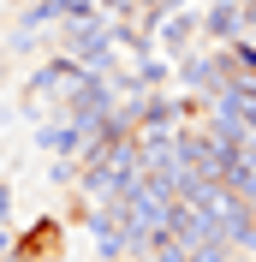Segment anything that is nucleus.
Returning a JSON list of instances; mask_svg holds the SVG:
<instances>
[{
    "mask_svg": "<svg viewBox=\"0 0 256 262\" xmlns=\"http://www.w3.org/2000/svg\"><path fill=\"white\" fill-rule=\"evenodd\" d=\"M239 24H244L239 0H208L203 6V42H239Z\"/></svg>",
    "mask_w": 256,
    "mask_h": 262,
    "instance_id": "obj_4",
    "label": "nucleus"
},
{
    "mask_svg": "<svg viewBox=\"0 0 256 262\" xmlns=\"http://www.w3.org/2000/svg\"><path fill=\"white\" fill-rule=\"evenodd\" d=\"M197 36H203V6H173V12L155 18V42L167 54H185Z\"/></svg>",
    "mask_w": 256,
    "mask_h": 262,
    "instance_id": "obj_3",
    "label": "nucleus"
},
{
    "mask_svg": "<svg viewBox=\"0 0 256 262\" xmlns=\"http://www.w3.org/2000/svg\"><path fill=\"white\" fill-rule=\"evenodd\" d=\"M6 221H12V191L0 185V227H6Z\"/></svg>",
    "mask_w": 256,
    "mask_h": 262,
    "instance_id": "obj_5",
    "label": "nucleus"
},
{
    "mask_svg": "<svg viewBox=\"0 0 256 262\" xmlns=\"http://www.w3.org/2000/svg\"><path fill=\"white\" fill-rule=\"evenodd\" d=\"M60 256H66V227L60 221H36L30 232H18L6 262H60Z\"/></svg>",
    "mask_w": 256,
    "mask_h": 262,
    "instance_id": "obj_1",
    "label": "nucleus"
},
{
    "mask_svg": "<svg viewBox=\"0 0 256 262\" xmlns=\"http://www.w3.org/2000/svg\"><path fill=\"white\" fill-rule=\"evenodd\" d=\"M36 149H42V155H66V161H72L78 149H96V143H90V131H83L72 114H54V119H42V125H36Z\"/></svg>",
    "mask_w": 256,
    "mask_h": 262,
    "instance_id": "obj_2",
    "label": "nucleus"
}]
</instances>
